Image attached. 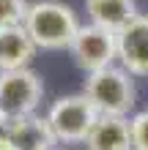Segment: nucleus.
<instances>
[{
  "instance_id": "obj_12",
  "label": "nucleus",
  "mask_w": 148,
  "mask_h": 150,
  "mask_svg": "<svg viewBox=\"0 0 148 150\" xmlns=\"http://www.w3.org/2000/svg\"><path fill=\"white\" fill-rule=\"evenodd\" d=\"M129 128H132V145L134 150H148V109L129 115Z\"/></svg>"
},
{
  "instance_id": "obj_10",
  "label": "nucleus",
  "mask_w": 148,
  "mask_h": 150,
  "mask_svg": "<svg viewBox=\"0 0 148 150\" xmlns=\"http://www.w3.org/2000/svg\"><path fill=\"white\" fill-rule=\"evenodd\" d=\"M137 11V0H85V16L93 25H102L107 30H121L126 28Z\"/></svg>"
},
{
  "instance_id": "obj_4",
  "label": "nucleus",
  "mask_w": 148,
  "mask_h": 150,
  "mask_svg": "<svg viewBox=\"0 0 148 150\" xmlns=\"http://www.w3.org/2000/svg\"><path fill=\"white\" fill-rule=\"evenodd\" d=\"M44 98V82L33 68L0 71V126L11 117L33 115Z\"/></svg>"
},
{
  "instance_id": "obj_14",
  "label": "nucleus",
  "mask_w": 148,
  "mask_h": 150,
  "mask_svg": "<svg viewBox=\"0 0 148 150\" xmlns=\"http://www.w3.org/2000/svg\"><path fill=\"white\" fill-rule=\"evenodd\" d=\"M52 150H69V147H60V145H55V147H52Z\"/></svg>"
},
{
  "instance_id": "obj_2",
  "label": "nucleus",
  "mask_w": 148,
  "mask_h": 150,
  "mask_svg": "<svg viewBox=\"0 0 148 150\" xmlns=\"http://www.w3.org/2000/svg\"><path fill=\"white\" fill-rule=\"evenodd\" d=\"M82 93L93 101L99 115H112V117H129L137 104L134 74H129L121 63L85 74Z\"/></svg>"
},
{
  "instance_id": "obj_7",
  "label": "nucleus",
  "mask_w": 148,
  "mask_h": 150,
  "mask_svg": "<svg viewBox=\"0 0 148 150\" xmlns=\"http://www.w3.org/2000/svg\"><path fill=\"white\" fill-rule=\"evenodd\" d=\"M0 128L19 145V150H52L55 145H60L52 126H49V120H47V115H39V112L11 117Z\"/></svg>"
},
{
  "instance_id": "obj_13",
  "label": "nucleus",
  "mask_w": 148,
  "mask_h": 150,
  "mask_svg": "<svg viewBox=\"0 0 148 150\" xmlns=\"http://www.w3.org/2000/svg\"><path fill=\"white\" fill-rule=\"evenodd\" d=\"M0 150H19V145H16L14 139L3 131V128H0Z\"/></svg>"
},
{
  "instance_id": "obj_11",
  "label": "nucleus",
  "mask_w": 148,
  "mask_h": 150,
  "mask_svg": "<svg viewBox=\"0 0 148 150\" xmlns=\"http://www.w3.org/2000/svg\"><path fill=\"white\" fill-rule=\"evenodd\" d=\"M28 8H30L28 0H0V28L22 25L28 16Z\"/></svg>"
},
{
  "instance_id": "obj_5",
  "label": "nucleus",
  "mask_w": 148,
  "mask_h": 150,
  "mask_svg": "<svg viewBox=\"0 0 148 150\" xmlns=\"http://www.w3.org/2000/svg\"><path fill=\"white\" fill-rule=\"evenodd\" d=\"M69 52L74 57V66L80 71H85V74L107 68L112 63H118V33L102 28V25L88 22L74 36Z\"/></svg>"
},
{
  "instance_id": "obj_8",
  "label": "nucleus",
  "mask_w": 148,
  "mask_h": 150,
  "mask_svg": "<svg viewBox=\"0 0 148 150\" xmlns=\"http://www.w3.org/2000/svg\"><path fill=\"white\" fill-rule=\"evenodd\" d=\"M36 41L25 30V25L0 28V71H14V68H28L36 57Z\"/></svg>"
},
{
  "instance_id": "obj_1",
  "label": "nucleus",
  "mask_w": 148,
  "mask_h": 150,
  "mask_svg": "<svg viewBox=\"0 0 148 150\" xmlns=\"http://www.w3.org/2000/svg\"><path fill=\"white\" fill-rule=\"evenodd\" d=\"M22 25L41 52L69 49L82 28L77 11L63 0H33Z\"/></svg>"
},
{
  "instance_id": "obj_6",
  "label": "nucleus",
  "mask_w": 148,
  "mask_h": 150,
  "mask_svg": "<svg viewBox=\"0 0 148 150\" xmlns=\"http://www.w3.org/2000/svg\"><path fill=\"white\" fill-rule=\"evenodd\" d=\"M118 63L129 74L148 79V14H137L118 30Z\"/></svg>"
},
{
  "instance_id": "obj_9",
  "label": "nucleus",
  "mask_w": 148,
  "mask_h": 150,
  "mask_svg": "<svg viewBox=\"0 0 148 150\" xmlns=\"http://www.w3.org/2000/svg\"><path fill=\"white\" fill-rule=\"evenodd\" d=\"M82 145H85V150H134L129 117L99 115V120L93 123L91 134Z\"/></svg>"
},
{
  "instance_id": "obj_3",
  "label": "nucleus",
  "mask_w": 148,
  "mask_h": 150,
  "mask_svg": "<svg viewBox=\"0 0 148 150\" xmlns=\"http://www.w3.org/2000/svg\"><path fill=\"white\" fill-rule=\"evenodd\" d=\"M47 120L60 145H80L88 139L93 123L99 120V109L85 93L60 96L47 109Z\"/></svg>"
}]
</instances>
